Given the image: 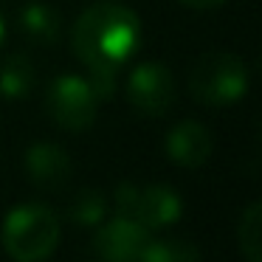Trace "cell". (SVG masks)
<instances>
[{"instance_id":"cell-1","label":"cell","mask_w":262,"mask_h":262,"mask_svg":"<svg viewBox=\"0 0 262 262\" xmlns=\"http://www.w3.org/2000/svg\"><path fill=\"white\" fill-rule=\"evenodd\" d=\"M71 46L88 71H119L141 46V20L121 3H96L76 20Z\"/></svg>"},{"instance_id":"cell-2","label":"cell","mask_w":262,"mask_h":262,"mask_svg":"<svg viewBox=\"0 0 262 262\" xmlns=\"http://www.w3.org/2000/svg\"><path fill=\"white\" fill-rule=\"evenodd\" d=\"M59 245V217L42 203H23L3 223V248L14 262H46Z\"/></svg>"},{"instance_id":"cell-3","label":"cell","mask_w":262,"mask_h":262,"mask_svg":"<svg viewBox=\"0 0 262 262\" xmlns=\"http://www.w3.org/2000/svg\"><path fill=\"white\" fill-rule=\"evenodd\" d=\"M189 88L200 104L228 107V104H237L248 91V71L243 59L234 54L211 51L194 62Z\"/></svg>"},{"instance_id":"cell-4","label":"cell","mask_w":262,"mask_h":262,"mask_svg":"<svg viewBox=\"0 0 262 262\" xmlns=\"http://www.w3.org/2000/svg\"><path fill=\"white\" fill-rule=\"evenodd\" d=\"M116 209L130 220L141 223L147 231H158L181 220L183 203L164 183H149V186L121 183L116 189Z\"/></svg>"},{"instance_id":"cell-5","label":"cell","mask_w":262,"mask_h":262,"mask_svg":"<svg viewBox=\"0 0 262 262\" xmlns=\"http://www.w3.org/2000/svg\"><path fill=\"white\" fill-rule=\"evenodd\" d=\"M46 107L57 127H62L68 133H82L96 119L99 99L93 96L88 79L65 74L51 82L48 96H46Z\"/></svg>"},{"instance_id":"cell-6","label":"cell","mask_w":262,"mask_h":262,"mask_svg":"<svg viewBox=\"0 0 262 262\" xmlns=\"http://www.w3.org/2000/svg\"><path fill=\"white\" fill-rule=\"evenodd\" d=\"M127 99L144 116H164L175 104V79L161 62H144L127 79Z\"/></svg>"},{"instance_id":"cell-7","label":"cell","mask_w":262,"mask_h":262,"mask_svg":"<svg viewBox=\"0 0 262 262\" xmlns=\"http://www.w3.org/2000/svg\"><path fill=\"white\" fill-rule=\"evenodd\" d=\"M149 243V231L141 223L119 214L116 220L104 223L93 234V254L102 262H138L144 245Z\"/></svg>"},{"instance_id":"cell-8","label":"cell","mask_w":262,"mask_h":262,"mask_svg":"<svg viewBox=\"0 0 262 262\" xmlns=\"http://www.w3.org/2000/svg\"><path fill=\"white\" fill-rule=\"evenodd\" d=\"M26 172L42 189H59L71 178V158L62 147L40 141L26 152Z\"/></svg>"},{"instance_id":"cell-9","label":"cell","mask_w":262,"mask_h":262,"mask_svg":"<svg viewBox=\"0 0 262 262\" xmlns=\"http://www.w3.org/2000/svg\"><path fill=\"white\" fill-rule=\"evenodd\" d=\"M166 155L178 166H203L211 155V133L198 121H181L166 136Z\"/></svg>"},{"instance_id":"cell-10","label":"cell","mask_w":262,"mask_h":262,"mask_svg":"<svg viewBox=\"0 0 262 262\" xmlns=\"http://www.w3.org/2000/svg\"><path fill=\"white\" fill-rule=\"evenodd\" d=\"M20 29L31 42L40 46H51L59 40V29H62V17L54 6L48 3H29L20 12Z\"/></svg>"},{"instance_id":"cell-11","label":"cell","mask_w":262,"mask_h":262,"mask_svg":"<svg viewBox=\"0 0 262 262\" xmlns=\"http://www.w3.org/2000/svg\"><path fill=\"white\" fill-rule=\"evenodd\" d=\"M34 88V68L31 62L17 54V57H9L0 68V93L6 99H26Z\"/></svg>"},{"instance_id":"cell-12","label":"cell","mask_w":262,"mask_h":262,"mask_svg":"<svg viewBox=\"0 0 262 262\" xmlns=\"http://www.w3.org/2000/svg\"><path fill=\"white\" fill-rule=\"evenodd\" d=\"M138 262H200V251L186 239H149Z\"/></svg>"},{"instance_id":"cell-13","label":"cell","mask_w":262,"mask_h":262,"mask_svg":"<svg viewBox=\"0 0 262 262\" xmlns=\"http://www.w3.org/2000/svg\"><path fill=\"white\" fill-rule=\"evenodd\" d=\"M237 239H239V251L245 254L248 262H262V206L251 203L243 211L237 226Z\"/></svg>"},{"instance_id":"cell-14","label":"cell","mask_w":262,"mask_h":262,"mask_svg":"<svg viewBox=\"0 0 262 262\" xmlns=\"http://www.w3.org/2000/svg\"><path fill=\"white\" fill-rule=\"evenodd\" d=\"M107 214V198L96 189H82L71 203V217L79 226H99Z\"/></svg>"},{"instance_id":"cell-15","label":"cell","mask_w":262,"mask_h":262,"mask_svg":"<svg viewBox=\"0 0 262 262\" xmlns=\"http://www.w3.org/2000/svg\"><path fill=\"white\" fill-rule=\"evenodd\" d=\"M183 6H192V9H217L223 6L226 0H181Z\"/></svg>"},{"instance_id":"cell-16","label":"cell","mask_w":262,"mask_h":262,"mask_svg":"<svg viewBox=\"0 0 262 262\" xmlns=\"http://www.w3.org/2000/svg\"><path fill=\"white\" fill-rule=\"evenodd\" d=\"M3 37H6V23H3V14H0V42H3Z\"/></svg>"}]
</instances>
